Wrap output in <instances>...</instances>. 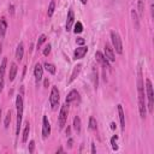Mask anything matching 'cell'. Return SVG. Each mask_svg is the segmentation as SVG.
<instances>
[{"label": "cell", "mask_w": 154, "mask_h": 154, "mask_svg": "<svg viewBox=\"0 0 154 154\" xmlns=\"http://www.w3.org/2000/svg\"><path fill=\"white\" fill-rule=\"evenodd\" d=\"M137 94H138V112L142 119L147 116V105H146V93H144V81L142 75V69L138 67L137 72Z\"/></svg>", "instance_id": "cell-1"}, {"label": "cell", "mask_w": 154, "mask_h": 154, "mask_svg": "<svg viewBox=\"0 0 154 154\" xmlns=\"http://www.w3.org/2000/svg\"><path fill=\"white\" fill-rule=\"evenodd\" d=\"M16 108H17V120H16V135H19V130L22 126V118H23V94H18L16 97Z\"/></svg>", "instance_id": "cell-2"}, {"label": "cell", "mask_w": 154, "mask_h": 154, "mask_svg": "<svg viewBox=\"0 0 154 154\" xmlns=\"http://www.w3.org/2000/svg\"><path fill=\"white\" fill-rule=\"evenodd\" d=\"M144 84H146V97L148 100V111L149 113H153V107H154V93H153V84H152V81L149 78H146L144 81Z\"/></svg>", "instance_id": "cell-3"}, {"label": "cell", "mask_w": 154, "mask_h": 154, "mask_svg": "<svg viewBox=\"0 0 154 154\" xmlns=\"http://www.w3.org/2000/svg\"><path fill=\"white\" fill-rule=\"evenodd\" d=\"M67 116H69V103H64L60 108V112H59V116H58V125H59V129H63L67 122Z\"/></svg>", "instance_id": "cell-4"}, {"label": "cell", "mask_w": 154, "mask_h": 154, "mask_svg": "<svg viewBox=\"0 0 154 154\" xmlns=\"http://www.w3.org/2000/svg\"><path fill=\"white\" fill-rule=\"evenodd\" d=\"M111 40H112V45H113V48L116 49V52L118 54H123V43H122V38L118 35V32L111 31Z\"/></svg>", "instance_id": "cell-5"}, {"label": "cell", "mask_w": 154, "mask_h": 154, "mask_svg": "<svg viewBox=\"0 0 154 154\" xmlns=\"http://www.w3.org/2000/svg\"><path fill=\"white\" fill-rule=\"evenodd\" d=\"M59 100H60L59 90H58V88L54 85V87H52L51 95H49V103H51L52 109H57V107H58V105H59Z\"/></svg>", "instance_id": "cell-6"}, {"label": "cell", "mask_w": 154, "mask_h": 154, "mask_svg": "<svg viewBox=\"0 0 154 154\" xmlns=\"http://www.w3.org/2000/svg\"><path fill=\"white\" fill-rule=\"evenodd\" d=\"M49 135H51V124L47 116H43L42 117V137L47 138Z\"/></svg>", "instance_id": "cell-7"}, {"label": "cell", "mask_w": 154, "mask_h": 154, "mask_svg": "<svg viewBox=\"0 0 154 154\" xmlns=\"http://www.w3.org/2000/svg\"><path fill=\"white\" fill-rule=\"evenodd\" d=\"M6 65H7V59L4 58L1 60V64H0V93L4 89V78H5V72H6Z\"/></svg>", "instance_id": "cell-8"}, {"label": "cell", "mask_w": 154, "mask_h": 154, "mask_svg": "<svg viewBox=\"0 0 154 154\" xmlns=\"http://www.w3.org/2000/svg\"><path fill=\"white\" fill-rule=\"evenodd\" d=\"M87 52H88V47L87 46H81V47H77L76 49H75V52H73V58L77 60V59H82V58H84V55L87 54Z\"/></svg>", "instance_id": "cell-9"}, {"label": "cell", "mask_w": 154, "mask_h": 154, "mask_svg": "<svg viewBox=\"0 0 154 154\" xmlns=\"http://www.w3.org/2000/svg\"><path fill=\"white\" fill-rule=\"evenodd\" d=\"M73 23H75V13H73V11L70 8L69 12H67V17H66V25H65L66 31H70V30L72 29Z\"/></svg>", "instance_id": "cell-10"}, {"label": "cell", "mask_w": 154, "mask_h": 154, "mask_svg": "<svg viewBox=\"0 0 154 154\" xmlns=\"http://www.w3.org/2000/svg\"><path fill=\"white\" fill-rule=\"evenodd\" d=\"M105 57H106V59L108 60V61H111V63H113V61H116V55H114V51H113V48L109 46V45H105V54H103Z\"/></svg>", "instance_id": "cell-11"}, {"label": "cell", "mask_w": 154, "mask_h": 154, "mask_svg": "<svg viewBox=\"0 0 154 154\" xmlns=\"http://www.w3.org/2000/svg\"><path fill=\"white\" fill-rule=\"evenodd\" d=\"M95 58H96V60L102 65L103 69H109V67H111V66H109V61L106 59V57H105L101 52L97 51V52L95 53Z\"/></svg>", "instance_id": "cell-12"}, {"label": "cell", "mask_w": 154, "mask_h": 154, "mask_svg": "<svg viewBox=\"0 0 154 154\" xmlns=\"http://www.w3.org/2000/svg\"><path fill=\"white\" fill-rule=\"evenodd\" d=\"M34 76H35L36 82H40L42 79V77H43V67H42V65L40 63H37L35 65V67H34Z\"/></svg>", "instance_id": "cell-13"}, {"label": "cell", "mask_w": 154, "mask_h": 154, "mask_svg": "<svg viewBox=\"0 0 154 154\" xmlns=\"http://www.w3.org/2000/svg\"><path fill=\"white\" fill-rule=\"evenodd\" d=\"M117 109H118V114H119L120 128H122V131H124V130H125V114H124V111H123L122 105H118V106H117Z\"/></svg>", "instance_id": "cell-14"}, {"label": "cell", "mask_w": 154, "mask_h": 154, "mask_svg": "<svg viewBox=\"0 0 154 154\" xmlns=\"http://www.w3.org/2000/svg\"><path fill=\"white\" fill-rule=\"evenodd\" d=\"M23 55H24V45H23V42H19L16 48V59L18 61H20L23 59Z\"/></svg>", "instance_id": "cell-15"}, {"label": "cell", "mask_w": 154, "mask_h": 154, "mask_svg": "<svg viewBox=\"0 0 154 154\" xmlns=\"http://www.w3.org/2000/svg\"><path fill=\"white\" fill-rule=\"evenodd\" d=\"M77 97H78V91H77L76 89H72V90L67 94V96H66V99H65V102H66V103H71V102H73Z\"/></svg>", "instance_id": "cell-16"}, {"label": "cell", "mask_w": 154, "mask_h": 154, "mask_svg": "<svg viewBox=\"0 0 154 154\" xmlns=\"http://www.w3.org/2000/svg\"><path fill=\"white\" fill-rule=\"evenodd\" d=\"M81 69H82V65L81 64H78V65H76L75 67H73V71H72V73H71V76H70V79H69V82L67 83H72L75 79H76V77L79 75V72H81Z\"/></svg>", "instance_id": "cell-17"}, {"label": "cell", "mask_w": 154, "mask_h": 154, "mask_svg": "<svg viewBox=\"0 0 154 154\" xmlns=\"http://www.w3.org/2000/svg\"><path fill=\"white\" fill-rule=\"evenodd\" d=\"M6 30H7V22H6V18L2 17L0 19V38H2L5 36Z\"/></svg>", "instance_id": "cell-18"}, {"label": "cell", "mask_w": 154, "mask_h": 154, "mask_svg": "<svg viewBox=\"0 0 154 154\" xmlns=\"http://www.w3.org/2000/svg\"><path fill=\"white\" fill-rule=\"evenodd\" d=\"M17 71H18V67H17V64L16 63H12L11 64V67H10V73H8V79L12 82L17 75Z\"/></svg>", "instance_id": "cell-19"}, {"label": "cell", "mask_w": 154, "mask_h": 154, "mask_svg": "<svg viewBox=\"0 0 154 154\" xmlns=\"http://www.w3.org/2000/svg\"><path fill=\"white\" fill-rule=\"evenodd\" d=\"M29 131H30V124L26 123V124H25V128H24V130H23V136H22V142H23V143H25V142L28 141Z\"/></svg>", "instance_id": "cell-20"}, {"label": "cell", "mask_w": 154, "mask_h": 154, "mask_svg": "<svg viewBox=\"0 0 154 154\" xmlns=\"http://www.w3.org/2000/svg\"><path fill=\"white\" fill-rule=\"evenodd\" d=\"M73 129H75V131H76L77 134L81 132V118H79L78 116H76V117L73 118Z\"/></svg>", "instance_id": "cell-21"}, {"label": "cell", "mask_w": 154, "mask_h": 154, "mask_svg": "<svg viewBox=\"0 0 154 154\" xmlns=\"http://www.w3.org/2000/svg\"><path fill=\"white\" fill-rule=\"evenodd\" d=\"M43 67L46 69V71H48L51 75H54L55 73V66L53 65V64H51V63H48V61H46L45 64H43Z\"/></svg>", "instance_id": "cell-22"}, {"label": "cell", "mask_w": 154, "mask_h": 154, "mask_svg": "<svg viewBox=\"0 0 154 154\" xmlns=\"http://www.w3.org/2000/svg\"><path fill=\"white\" fill-rule=\"evenodd\" d=\"M83 31V24L81 22H76L73 25V32L75 34H81Z\"/></svg>", "instance_id": "cell-23"}, {"label": "cell", "mask_w": 154, "mask_h": 154, "mask_svg": "<svg viewBox=\"0 0 154 154\" xmlns=\"http://www.w3.org/2000/svg\"><path fill=\"white\" fill-rule=\"evenodd\" d=\"M54 10H55V2L52 0V1L49 2V6H48L47 16H48V17H52V16H53V13H54Z\"/></svg>", "instance_id": "cell-24"}, {"label": "cell", "mask_w": 154, "mask_h": 154, "mask_svg": "<svg viewBox=\"0 0 154 154\" xmlns=\"http://www.w3.org/2000/svg\"><path fill=\"white\" fill-rule=\"evenodd\" d=\"M89 129L90 130H96L97 129V122L94 117H90L89 118Z\"/></svg>", "instance_id": "cell-25"}, {"label": "cell", "mask_w": 154, "mask_h": 154, "mask_svg": "<svg viewBox=\"0 0 154 154\" xmlns=\"http://www.w3.org/2000/svg\"><path fill=\"white\" fill-rule=\"evenodd\" d=\"M11 116H12V112L11 111H7V113H6V116H5V122H4V126L7 129L8 126H10V123H11Z\"/></svg>", "instance_id": "cell-26"}, {"label": "cell", "mask_w": 154, "mask_h": 154, "mask_svg": "<svg viewBox=\"0 0 154 154\" xmlns=\"http://www.w3.org/2000/svg\"><path fill=\"white\" fill-rule=\"evenodd\" d=\"M46 40H47V36L45 35V34H42V35H40V37H38V40H37V43H36V47L37 48H40L45 42H46Z\"/></svg>", "instance_id": "cell-27"}, {"label": "cell", "mask_w": 154, "mask_h": 154, "mask_svg": "<svg viewBox=\"0 0 154 154\" xmlns=\"http://www.w3.org/2000/svg\"><path fill=\"white\" fill-rule=\"evenodd\" d=\"M117 141H118V136H117V135H113L112 138H111V144H112V149H113V150H118Z\"/></svg>", "instance_id": "cell-28"}, {"label": "cell", "mask_w": 154, "mask_h": 154, "mask_svg": "<svg viewBox=\"0 0 154 154\" xmlns=\"http://www.w3.org/2000/svg\"><path fill=\"white\" fill-rule=\"evenodd\" d=\"M137 8H138V14H140V17H142V16H143V10H144V4H143L142 0H138V2H137Z\"/></svg>", "instance_id": "cell-29"}, {"label": "cell", "mask_w": 154, "mask_h": 154, "mask_svg": "<svg viewBox=\"0 0 154 154\" xmlns=\"http://www.w3.org/2000/svg\"><path fill=\"white\" fill-rule=\"evenodd\" d=\"M131 14H132V18H134V23H135L136 29H138V28H140V22H138V17H137L136 11H132V12H131Z\"/></svg>", "instance_id": "cell-30"}, {"label": "cell", "mask_w": 154, "mask_h": 154, "mask_svg": "<svg viewBox=\"0 0 154 154\" xmlns=\"http://www.w3.org/2000/svg\"><path fill=\"white\" fill-rule=\"evenodd\" d=\"M51 48H52V46H51L49 43H48V45H46V47H45V49H43V52H42V53H43V55H46V57H47V55L51 53Z\"/></svg>", "instance_id": "cell-31"}, {"label": "cell", "mask_w": 154, "mask_h": 154, "mask_svg": "<svg viewBox=\"0 0 154 154\" xmlns=\"http://www.w3.org/2000/svg\"><path fill=\"white\" fill-rule=\"evenodd\" d=\"M28 149H29V153H34V152H35V142H34L32 140L29 142V147H28Z\"/></svg>", "instance_id": "cell-32"}, {"label": "cell", "mask_w": 154, "mask_h": 154, "mask_svg": "<svg viewBox=\"0 0 154 154\" xmlns=\"http://www.w3.org/2000/svg\"><path fill=\"white\" fill-rule=\"evenodd\" d=\"M76 42H77V45H81V46H83L85 41H84V38H83V37H77Z\"/></svg>", "instance_id": "cell-33"}, {"label": "cell", "mask_w": 154, "mask_h": 154, "mask_svg": "<svg viewBox=\"0 0 154 154\" xmlns=\"http://www.w3.org/2000/svg\"><path fill=\"white\" fill-rule=\"evenodd\" d=\"M43 85H45V88H47V87L49 85V79H48V78H46V79L43 81Z\"/></svg>", "instance_id": "cell-34"}, {"label": "cell", "mask_w": 154, "mask_h": 154, "mask_svg": "<svg viewBox=\"0 0 154 154\" xmlns=\"http://www.w3.org/2000/svg\"><path fill=\"white\" fill-rule=\"evenodd\" d=\"M8 10H10V12H11V14H13V13H14V6H13V5H10Z\"/></svg>", "instance_id": "cell-35"}, {"label": "cell", "mask_w": 154, "mask_h": 154, "mask_svg": "<svg viewBox=\"0 0 154 154\" xmlns=\"http://www.w3.org/2000/svg\"><path fill=\"white\" fill-rule=\"evenodd\" d=\"M72 143H73V140H72V138H69V141H67L69 148H72Z\"/></svg>", "instance_id": "cell-36"}, {"label": "cell", "mask_w": 154, "mask_h": 154, "mask_svg": "<svg viewBox=\"0 0 154 154\" xmlns=\"http://www.w3.org/2000/svg\"><path fill=\"white\" fill-rule=\"evenodd\" d=\"M91 153H93V154L96 153V148H95V144H94V143H91Z\"/></svg>", "instance_id": "cell-37"}, {"label": "cell", "mask_w": 154, "mask_h": 154, "mask_svg": "<svg viewBox=\"0 0 154 154\" xmlns=\"http://www.w3.org/2000/svg\"><path fill=\"white\" fill-rule=\"evenodd\" d=\"M111 129H112V130L116 129V123H111Z\"/></svg>", "instance_id": "cell-38"}, {"label": "cell", "mask_w": 154, "mask_h": 154, "mask_svg": "<svg viewBox=\"0 0 154 154\" xmlns=\"http://www.w3.org/2000/svg\"><path fill=\"white\" fill-rule=\"evenodd\" d=\"M70 130H71V129L67 126V129H66V135H70Z\"/></svg>", "instance_id": "cell-39"}, {"label": "cell", "mask_w": 154, "mask_h": 154, "mask_svg": "<svg viewBox=\"0 0 154 154\" xmlns=\"http://www.w3.org/2000/svg\"><path fill=\"white\" fill-rule=\"evenodd\" d=\"M63 152H64V149H63V148H59V149L57 150V153H63Z\"/></svg>", "instance_id": "cell-40"}, {"label": "cell", "mask_w": 154, "mask_h": 154, "mask_svg": "<svg viewBox=\"0 0 154 154\" xmlns=\"http://www.w3.org/2000/svg\"><path fill=\"white\" fill-rule=\"evenodd\" d=\"M87 1H88V0H81V2H82L83 5H85V4H87Z\"/></svg>", "instance_id": "cell-41"}, {"label": "cell", "mask_w": 154, "mask_h": 154, "mask_svg": "<svg viewBox=\"0 0 154 154\" xmlns=\"http://www.w3.org/2000/svg\"><path fill=\"white\" fill-rule=\"evenodd\" d=\"M1 52H2V45L0 43V55H1Z\"/></svg>", "instance_id": "cell-42"}, {"label": "cell", "mask_w": 154, "mask_h": 154, "mask_svg": "<svg viewBox=\"0 0 154 154\" xmlns=\"http://www.w3.org/2000/svg\"><path fill=\"white\" fill-rule=\"evenodd\" d=\"M0 119H1V108H0Z\"/></svg>", "instance_id": "cell-43"}]
</instances>
